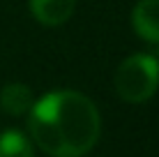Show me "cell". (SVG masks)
Listing matches in <instances>:
<instances>
[{
    "label": "cell",
    "mask_w": 159,
    "mask_h": 157,
    "mask_svg": "<svg viewBox=\"0 0 159 157\" xmlns=\"http://www.w3.org/2000/svg\"><path fill=\"white\" fill-rule=\"evenodd\" d=\"M0 157H35L32 141L19 129L0 132Z\"/></svg>",
    "instance_id": "6"
},
{
    "label": "cell",
    "mask_w": 159,
    "mask_h": 157,
    "mask_svg": "<svg viewBox=\"0 0 159 157\" xmlns=\"http://www.w3.org/2000/svg\"><path fill=\"white\" fill-rule=\"evenodd\" d=\"M32 104H35V95L25 83H7L0 90V109L7 116H25Z\"/></svg>",
    "instance_id": "5"
},
{
    "label": "cell",
    "mask_w": 159,
    "mask_h": 157,
    "mask_svg": "<svg viewBox=\"0 0 159 157\" xmlns=\"http://www.w3.org/2000/svg\"><path fill=\"white\" fill-rule=\"evenodd\" d=\"M28 132L48 157H85L99 141L102 116L83 93L56 90L30 106Z\"/></svg>",
    "instance_id": "1"
},
{
    "label": "cell",
    "mask_w": 159,
    "mask_h": 157,
    "mask_svg": "<svg viewBox=\"0 0 159 157\" xmlns=\"http://www.w3.org/2000/svg\"><path fill=\"white\" fill-rule=\"evenodd\" d=\"M76 0H30V12L42 25H62L74 14Z\"/></svg>",
    "instance_id": "4"
},
{
    "label": "cell",
    "mask_w": 159,
    "mask_h": 157,
    "mask_svg": "<svg viewBox=\"0 0 159 157\" xmlns=\"http://www.w3.org/2000/svg\"><path fill=\"white\" fill-rule=\"evenodd\" d=\"M116 93L129 104H143L159 88V60L148 53H134L118 65L113 76Z\"/></svg>",
    "instance_id": "2"
},
{
    "label": "cell",
    "mask_w": 159,
    "mask_h": 157,
    "mask_svg": "<svg viewBox=\"0 0 159 157\" xmlns=\"http://www.w3.org/2000/svg\"><path fill=\"white\" fill-rule=\"evenodd\" d=\"M131 25L141 39L159 44V0H139L131 9Z\"/></svg>",
    "instance_id": "3"
}]
</instances>
